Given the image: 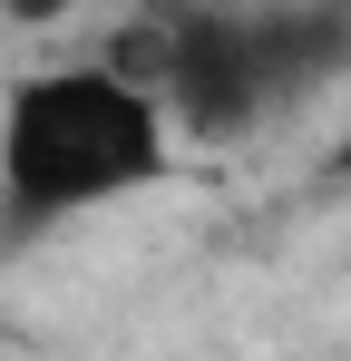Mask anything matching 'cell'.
<instances>
[{"instance_id":"1","label":"cell","mask_w":351,"mask_h":361,"mask_svg":"<svg viewBox=\"0 0 351 361\" xmlns=\"http://www.w3.org/2000/svg\"><path fill=\"white\" fill-rule=\"evenodd\" d=\"M176 176V118L156 88L117 78L108 59L39 68L0 98V215L30 235Z\"/></svg>"},{"instance_id":"2","label":"cell","mask_w":351,"mask_h":361,"mask_svg":"<svg viewBox=\"0 0 351 361\" xmlns=\"http://www.w3.org/2000/svg\"><path fill=\"white\" fill-rule=\"evenodd\" d=\"M332 166H342V176H351V137H342V157H332Z\"/></svg>"}]
</instances>
